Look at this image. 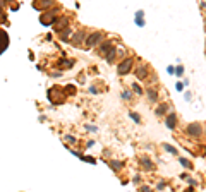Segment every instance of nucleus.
I'll list each match as a JSON object with an SVG mask.
<instances>
[{
    "label": "nucleus",
    "mask_w": 206,
    "mask_h": 192,
    "mask_svg": "<svg viewBox=\"0 0 206 192\" xmlns=\"http://www.w3.org/2000/svg\"><path fill=\"white\" fill-rule=\"evenodd\" d=\"M131 95H132V93H129V91H124V93H122V100H129V98H131Z\"/></svg>",
    "instance_id": "a878e982"
},
{
    "label": "nucleus",
    "mask_w": 206,
    "mask_h": 192,
    "mask_svg": "<svg viewBox=\"0 0 206 192\" xmlns=\"http://www.w3.org/2000/svg\"><path fill=\"white\" fill-rule=\"evenodd\" d=\"M175 74H177V75H182V74H184V67H177V69H175Z\"/></svg>",
    "instance_id": "cd10ccee"
},
{
    "label": "nucleus",
    "mask_w": 206,
    "mask_h": 192,
    "mask_svg": "<svg viewBox=\"0 0 206 192\" xmlns=\"http://www.w3.org/2000/svg\"><path fill=\"white\" fill-rule=\"evenodd\" d=\"M186 180H187V182H189V184H191V185H196V184H198V182H196V180H194V179H191V177H187V179H186Z\"/></svg>",
    "instance_id": "c85d7f7f"
},
{
    "label": "nucleus",
    "mask_w": 206,
    "mask_h": 192,
    "mask_svg": "<svg viewBox=\"0 0 206 192\" xmlns=\"http://www.w3.org/2000/svg\"><path fill=\"white\" fill-rule=\"evenodd\" d=\"M65 93H67V96H72V95H76V88L72 84H67L65 86V89H64Z\"/></svg>",
    "instance_id": "6ab92c4d"
},
{
    "label": "nucleus",
    "mask_w": 206,
    "mask_h": 192,
    "mask_svg": "<svg viewBox=\"0 0 206 192\" xmlns=\"http://www.w3.org/2000/svg\"><path fill=\"white\" fill-rule=\"evenodd\" d=\"M165 124H167L168 129H175V125H177V115L175 113H168L167 118H165Z\"/></svg>",
    "instance_id": "1a4fd4ad"
},
{
    "label": "nucleus",
    "mask_w": 206,
    "mask_h": 192,
    "mask_svg": "<svg viewBox=\"0 0 206 192\" xmlns=\"http://www.w3.org/2000/svg\"><path fill=\"white\" fill-rule=\"evenodd\" d=\"M203 5H204V7H206V0H204V2H203Z\"/></svg>",
    "instance_id": "f704fd0d"
},
{
    "label": "nucleus",
    "mask_w": 206,
    "mask_h": 192,
    "mask_svg": "<svg viewBox=\"0 0 206 192\" xmlns=\"http://www.w3.org/2000/svg\"><path fill=\"white\" fill-rule=\"evenodd\" d=\"M129 117H131L132 120L136 122V124H141V117H139V113H134V112H131V113H129Z\"/></svg>",
    "instance_id": "412c9836"
},
{
    "label": "nucleus",
    "mask_w": 206,
    "mask_h": 192,
    "mask_svg": "<svg viewBox=\"0 0 206 192\" xmlns=\"http://www.w3.org/2000/svg\"><path fill=\"white\" fill-rule=\"evenodd\" d=\"M55 2L53 0H35L33 2V7L40 12H45V10H50V7H53Z\"/></svg>",
    "instance_id": "20e7f679"
},
{
    "label": "nucleus",
    "mask_w": 206,
    "mask_h": 192,
    "mask_svg": "<svg viewBox=\"0 0 206 192\" xmlns=\"http://www.w3.org/2000/svg\"><path fill=\"white\" fill-rule=\"evenodd\" d=\"M103 36H105V34H103L101 31H93V33H89V34L86 36V41H84V43H86L88 48H91V46H96L98 43L103 39Z\"/></svg>",
    "instance_id": "f03ea898"
},
{
    "label": "nucleus",
    "mask_w": 206,
    "mask_h": 192,
    "mask_svg": "<svg viewBox=\"0 0 206 192\" xmlns=\"http://www.w3.org/2000/svg\"><path fill=\"white\" fill-rule=\"evenodd\" d=\"M167 112H168V105L167 103H160L158 105V108L154 110V113H156L158 117H161V115H165Z\"/></svg>",
    "instance_id": "9b49d317"
},
{
    "label": "nucleus",
    "mask_w": 206,
    "mask_h": 192,
    "mask_svg": "<svg viewBox=\"0 0 206 192\" xmlns=\"http://www.w3.org/2000/svg\"><path fill=\"white\" fill-rule=\"evenodd\" d=\"M69 36H71V28H65V29H62L60 31V39L62 41H71V39H69Z\"/></svg>",
    "instance_id": "ddd939ff"
},
{
    "label": "nucleus",
    "mask_w": 206,
    "mask_h": 192,
    "mask_svg": "<svg viewBox=\"0 0 206 192\" xmlns=\"http://www.w3.org/2000/svg\"><path fill=\"white\" fill-rule=\"evenodd\" d=\"M89 91H91V93H93V95H96V93H98V89H96V88H95V86H91V88H89Z\"/></svg>",
    "instance_id": "2f4dec72"
},
{
    "label": "nucleus",
    "mask_w": 206,
    "mask_h": 192,
    "mask_svg": "<svg viewBox=\"0 0 206 192\" xmlns=\"http://www.w3.org/2000/svg\"><path fill=\"white\" fill-rule=\"evenodd\" d=\"M58 65H60V69L62 67H64V69H71L72 67V65H74V60H71V59H69V60H60V62H58Z\"/></svg>",
    "instance_id": "f3484780"
},
{
    "label": "nucleus",
    "mask_w": 206,
    "mask_h": 192,
    "mask_svg": "<svg viewBox=\"0 0 206 192\" xmlns=\"http://www.w3.org/2000/svg\"><path fill=\"white\" fill-rule=\"evenodd\" d=\"M175 88H177V91H182V89H184V82H177Z\"/></svg>",
    "instance_id": "c756f323"
},
{
    "label": "nucleus",
    "mask_w": 206,
    "mask_h": 192,
    "mask_svg": "<svg viewBox=\"0 0 206 192\" xmlns=\"http://www.w3.org/2000/svg\"><path fill=\"white\" fill-rule=\"evenodd\" d=\"M165 187H167V184H165V182H160V184L156 185V189H158V190H163Z\"/></svg>",
    "instance_id": "bb28decb"
},
{
    "label": "nucleus",
    "mask_w": 206,
    "mask_h": 192,
    "mask_svg": "<svg viewBox=\"0 0 206 192\" xmlns=\"http://www.w3.org/2000/svg\"><path fill=\"white\" fill-rule=\"evenodd\" d=\"M81 160H86V161L93 163V165H95V161H96V160H95V158H91V156H83V158H81Z\"/></svg>",
    "instance_id": "393cba45"
},
{
    "label": "nucleus",
    "mask_w": 206,
    "mask_h": 192,
    "mask_svg": "<svg viewBox=\"0 0 206 192\" xmlns=\"http://www.w3.org/2000/svg\"><path fill=\"white\" fill-rule=\"evenodd\" d=\"M132 65H134V60H132L131 57H127V59H124L122 62L117 65V72H119L120 75H126V74H129V72H131Z\"/></svg>",
    "instance_id": "7ed1b4c3"
},
{
    "label": "nucleus",
    "mask_w": 206,
    "mask_h": 192,
    "mask_svg": "<svg viewBox=\"0 0 206 192\" xmlns=\"http://www.w3.org/2000/svg\"><path fill=\"white\" fill-rule=\"evenodd\" d=\"M7 21V16H5V12H3V9H0V24H3Z\"/></svg>",
    "instance_id": "4be33fe9"
},
{
    "label": "nucleus",
    "mask_w": 206,
    "mask_h": 192,
    "mask_svg": "<svg viewBox=\"0 0 206 192\" xmlns=\"http://www.w3.org/2000/svg\"><path fill=\"white\" fill-rule=\"evenodd\" d=\"M112 48H115V46H113V43L110 41V39H106V41H103V45L100 46V50H98V52H100L101 57H106V55H108V52H110Z\"/></svg>",
    "instance_id": "0eeeda50"
},
{
    "label": "nucleus",
    "mask_w": 206,
    "mask_h": 192,
    "mask_svg": "<svg viewBox=\"0 0 206 192\" xmlns=\"http://www.w3.org/2000/svg\"><path fill=\"white\" fill-rule=\"evenodd\" d=\"M5 7V0H0V9H3Z\"/></svg>",
    "instance_id": "473e14b6"
},
{
    "label": "nucleus",
    "mask_w": 206,
    "mask_h": 192,
    "mask_svg": "<svg viewBox=\"0 0 206 192\" xmlns=\"http://www.w3.org/2000/svg\"><path fill=\"white\" fill-rule=\"evenodd\" d=\"M167 72H168V74H175V67H172V65H170V67L167 69Z\"/></svg>",
    "instance_id": "7c9ffc66"
},
{
    "label": "nucleus",
    "mask_w": 206,
    "mask_h": 192,
    "mask_svg": "<svg viewBox=\"0 0 206 192\" xmlns=\"http://www.w3.org/2000/svg\"><path fill=\"white\" fill-rule=\"evenodd\" d=\"M7 46H9V36H7L5 31L0 29V52H3Z\"/></svg>",
    "instance_id": "9d476101"
},
{
    "label": "nucleus",
    "mask_w": 206,
    "mask_h": 192,
    "mask_svg": "<svg viewBox=\"0 0 206 192\" xmlns=\"http://www.w3.org/2000/svg\"><path fill=\"white\" fill-rule=\"evenodd\" d=\"M163 148L168 151V153H172V154H177V148H175V146H172V144H167V143H165V144H163Z\"/></svg>",
    "instance_id": "aec40b11"
},
{
    "label": "nucleus",
    "mask_w": 206,
    "mask_h": 192,
    "mask_svg": "<svg viewBox=\"0 0 206 192\" xmlns=\"http://www.w3.org/2000/svg\"><path fill=\"white\" fill-rule=\"evenodd\" d=\"M146 95H148V100L149 101H158V91H156V89H148Z\"/></svg>",
    "instance_id": "4468645a"
},
{
    "label": "nucleus",
    "mask_w": 206,
    "mask_h": 192,
    "mask_svg": "<svg viewBox=\"0 0 206 192\" xmlns=\"http://www.w3.org/2000/svg\"><path fill=\"white\" fill-rule=\"evenodd\" d=\"M134 74H136V77H138L139 81H144V79L148 77V69H146V65H138L136 70H134Z\"/></svg>",
    "instance_id": "423d86ee"
},
{
    "label": "nucleus",
    "mask_w": 206,
    "mask_h": 192,
    "mask_svg": "<svg viewBox=\"0 0 206 192\" xmlns=\"http://www.w3.org/2000/svg\"><path fill=\"white\" fill-rule=\"evenodd\" d=\"M132 89H134V91H136V93H138V95H143V89H141V88H139V86H138V84H132Z\"/></svg>",
    "instance_id": "b1692460"
},
{
    "label": "nucleus",
    "mask_w": 206,
    "mask_h": 192,
    "mask_svg": "<svg viewBox=\"0 0 206 192\" xmlns=\"http://www.w3.org/2000/svg\"><path fill=\"white\" fill-rule=\"evenodd\" d=\"M179 163L184 166V168H189V170L192 168V163H191L189 160H186V158H180V160H179Z\"/></svg>",
    "instance_id": "a211bd4d"
},
{
    "label": "nucleus",
    "mask_w": 206,
    "mask_h": 192,
    "mask_svg": "<svg viewBox=\"0 0 206 192\" xmlns=\"http://www.w3.org/2000/svg\"><path fill=\"white\" fill-rule=\"evenodd\" d=\"M204 24H206V21H204ZM204 29H206V26H204Z\"/></svg>",
    "instance_id": "c9c22d12"
},
{
    "label": "nucleus",
    "mask_w": 206,
    "mask_h": 192,
    "mask_svg": "<svg viewBox=\"0 0 206 192\" xmlns=\"http://www.w3.org/2000/svg\"><path fill=\"white\" fill-rule=\"evenodd\" d=\"M64 139L67 141V143H71V144H76V137L69 136V134H67V136H64Z\"/></svg>",
    "instance_id": "5701e85b"
},
{
    "label": "nucleus",
    "mask_w": 206,
    "mask_h": 192,
    "mask_svg": "<svg viewBox=\"0 0 206 192\" xmlns=\"http://www.w3.org/2000/svg\"><path fill=\"white\" fill-rule=\"evenodd\" d=\"M10 2H12V0H5V3H10Z\"/></svg>",
    "instance_id": "72a5a7b5"
},
{
    "label": "nucleus",
    "mask_w": 206,
    "mask_h": 192,
    "mask_svg": "<svg viewBox=\"0 0 206 192\" xmlns=\"http://www.w3.org/2000/svg\"><path fill=\"white\" fill-rule=\"evenodd\" d=\"M141 165L144 166L146 170H153L154 166H153V163H151V160L149 158H141Z\"/></svg>",
    "instance_id": "dca6fc26"
},
{
    "label": "nucleus",
    "mask_w": 206,
    "mask_h": 192,
    "mask_svg": "<svg viewBox=\"0 0 206 192\" xmlns=\"http://www.w3.org/2000/svg\"><path fill=\"white\" fill-rule=\"evenodd\" d=\"M108 165H110V168L113 170V172H117V170H120L122 168V161H115V160H112V161H108Z\"/></svg>",
    "instance_id": "2eb2a0df"
},
{
    "label": "nucleus",
    "mask_w": 206,
    "mask_h": 192,
    "mask_svg": "<svg viewBox=\"0 0 206 192\" xmlns=\"http://www.w3.org/2000/svg\"><path fill=\"white\" fill-rule=\"evenodd\" d=\"M86 31H77L74 33V34L71 36V41H72V45L74 46H79V45H83L84 41H86Z\"/></svg>",
    "instance_id": "39448f33"
},
{
    "label": "nucleus",
    "mask_w": 206,
    "mask_h": 192,
    "mask_svg": "<svg viewBox=\"0 0 206 192\" xmlns=\"http://www.w3.org/2000/svg\"><path fill=\"white\" fill-rule=\"evenodd\" d=\"M143 17H144V12H143V10H138V12H136V24H138L139 28L144 26V19H143Z\"/></svg>",
    "instance_id": "f8f14e48"
},
{
    "label": "nucleus",
    "mask_w": 206,
    "mask_h": 192,
    "mask_svg": "<svg viewBox=\"0 0 206 192\" xmlns=\"http://www.w3.org/2000/svg\"><path fill=\"white\" fill-rule=\"evenodd\" d=\"M55 24H57V26H55V31L60 33L62 29H65V28L69 26V19H67V17H57Z\"/></svg>",
    "instance_id": "6e6552de"
},
{
    "label": "nucleus",
    "mask_w": 206,
    "mask_h": 192,
    "mask_svg": "<svg viewBox=\"0 0 206 192\" xmlns=\"http://www.w3.org/2000/svg\"><path fill=\"white\" fill-rule=\"evenodd\" d=\"M186 134L189 137H192V139H198V137L203 136V127H201L199 122H191L186 127Z\"/></svg>",
    "instance_id": "f257e3e1"
}]
</instances>
